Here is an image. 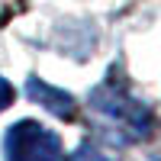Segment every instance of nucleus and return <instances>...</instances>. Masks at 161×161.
Here are the masks:
<instances>
[{"label": "nucleus", "instance_id": "nucleus-1", "mask_svg": "<svg viewBox=\"0 0 161 161\" xmlns=\"http://www.w3.org/2000/svg\"><path fill=\"white\" fill-rule=\"evenodd\" d=\"M90 106L93 113H100L103 126L110 129V136L116 142H136V139H145L152 129V113L148 106L139 103L136 97H129L126 87H119L116 80H106L93 90L90 97Z\"/></svg>", "mask_w": 161, "mask_h": 161}, {"label": "nucleus", "instance_id": "nucleus-2", "mask_svg": "<svg viewBox=\"0 0 161 161\" xmlns=\"http://www.w3.org/2000/svg\"><path fill=\"white\" fill-rule=\"evenodd\" d=\"M3 158L7 161H64V145L58 132L36 119H19L3 136Z\"/></svg>", "mask_w": 161, "mask_h": 161}, {"label": "nucleus", "instance_id": "nucleus-3", "mask_svg": "<svg viewBox=\"0 0 161 161\" xmlns=\"http://www.w3.org/2000/svg\"><path fill=\"white\" fill-rule=\"evenodd\" d=\"M26 93H29L36 103H42V110L55 113L58 119H68V123H71V119L77 116V103H74L71 93H64V90H58V87H52V84H45V80H39V77H29Z\"/></svg>", "mask_w": 161, "mask_h": 161}, {"label": "nucleus", "instance_id": "nucleus-4", "mask_svg": "<svg viewBox=\"0 0 161 161\" xmlns=\"http://www.w3.org/2000/svg\"><path fill=\"white\" fill-rule=\"evenodd\" d=\"M64 161H110V158H106L103 152H97V148H93V145H80V148L74 152V155H68V158H64Z\"/></svg>", "mask_w": 161, "mask_h": 161}, {"label": "nucleus", "instance_id": "nucleus-5", "mask_svg": "<svg viewBox=\"0 0 161 161\" xmlns=\"http://www.w3.org/2000/svg\"><path fill=\"white\" fill-rule=\"evenodd\" d=\"M13 97H16V90H13V84H10V80H3V77H0V113H3L7 106L13 103Z\"/></svg>", "mask_w": 161, "mask_h": 161}]
</instances>
